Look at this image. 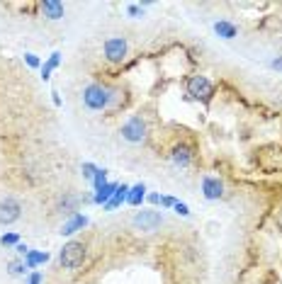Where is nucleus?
<instances>
[{"mask_svg": "<svg viewBox=\"0 0 282 284\" xmlns=\"http://www.w3.org/2000/svg\"><path fill=\"white\" fill-rule=\"evenodd\" d=\"M83 100H86V105L90 109H105L109 105V100H112V90L105 85H88L86 92H83Z\"/></svg>", "mask_w": 282, "mask_h": 284, "instance_id": "obj_1", "label": "nucleus"}, {"mask_svg": "<svg viewBox=\"0 0 282 284\" xmlns=\"http://www.w3.org/2000/svg\"><path fill=\"white\" fill-rule=\"evenodd\" d=\"M59 260H61V265H64L66 270H76V267H80L83 260H86V248H83V243H76V240L66 243Z\"/></svg>", "mask_w": 282, "mask_h": 284, "instance_id": "obj_2", "label": "nucleus"}, {"mask_svg": "<svg viewBox=\"0 0 282 284\" xmlns=\"http://www.w3.org/2000/svg\"><path fill=\"white\" fill-rule=\"evenodd\" d=\"M187 92H190L195 100L207 102V100L214 95V87H212V83H209L205 76H192L190 80H187Z\"/></svg>", "mask_w": 282, "mask_h": 284, "instance_id": "obj_3", "label": "nucleus"}, {"mask_svg": "<svg viewBox=\"0 0 282 284\" xmlns=\"http://www.w3.org/2000/svg\"><path fill=\"white\" fill-rule=\"evenodd\" d=\"M122 136L129 143H139L146 139V124L139 119V117H131L124 127H122Z\"/></svg>", "mask_w": 282, "mask_h": 284, "instance_id": "obj_4", "label": "nucleus"}, {"mask_svg": "<svg viewBox=\"0 0 282 284\" xmlns=\"http://www.w3.org/2000/svg\"><path fill=\"white\" fill-rule=\"evenodd\" d=\"M161 224H163V216L158 211H139V214L134 216V226L141 231H146V233H153Z\"/></svg>", "mask_w": 282, "mask_h": 284, "instance_id": "obj_5", "label": "nucleus"}, {"mask_svg": "<svg viewBox=\"0 0 282 284\" xmlns=\"http://www.w3.org/2000/svg\"><path fill=\"white\" fill-rule=\"evenodd\" d=\"M105 56L112 64H120L122 58L127 56V42L124 39H107L105 42Z\"/></svg>", "mask_w": 282, "mask_h": 284, "instance_id": "obj_6", "label": "nucleus"}, {"mask_svg": "<svg viewBox=\"0 0 282 284\" xmlns=\"http://www.w3.org/2000/svg\"><path fill=\"white\" fill-rule=\"evenodd\" d=\"M20 211H22V207L15 202V199L0 202V224L8 226V224H12V221H17V218H20Z\"/></svg>", "mask_w": 282, "mask_h": 284, "instance_id": "obj_7", "label": "nucleus"}, {"mask_svg": "<svg viewBox=\"0 0 282 284\" xmlns=\"http://www.w3.org/2000/svg\"><path fill=\"white\" fill-rule=\"evenodd\" d=\"M202 192H205L207 199H219V197L224 195V185L219 182L217 177H209L207 175L205 180H202Z\"/></svg>", "mask_w": 282, "mask_h": 284, "instance_id": "obj_8", "label": "nucleus"}, {"mask_svg": "<svg viewBox=\"0 0 282 284\" xmlns=\"http://www.w3.org/2000/svg\"><path fill=\"white\" fill-rule=\"evenodd\" d=\"M42 12L49 20H61L64 17V3H59V0H44Z\"/></svg>", "mask_w": 282, "mask_h": 284, "instance_id": "obj_9", "label": "nucleus"}, {"mask_svg": "<svg viewBox=\"0 0 282 284\" xmlns=\"http://www.w3.org/2000/svg\"><path fill=\"white\" fill-rule=\"evenodd\" d=\"M86 224H88V218H86V216H80V214H73V216H71V221H66V224H64L61 233H64V236H71V233H76L78 229H83Z\"/></svg>", "mask_w": 282, "mask_h": 284, "instance_id": "obj_10", "label": "nucleus"}, {"mask_svg": "<svg viewBox=\"0 0 282 284\" xmlns=\"http://www.w3.org/2000/svg\"><path fill=\"white\" fill-rule=\"evenodd\" d=\"M117 187H120V185H115V182H107V185H105V187H100L98 192H95V202H98V204H102V207H105V204H107L109 199H112V195L117 192Z\"/></svg>", "mask_w": 282, "mask_h": 284, "instance_id": "obj_11", "label": "nucleus"}, {"mask_svg": "<svg viewBox=\"0 0 282 284\" xmlns=\"http://www.w3.org/2000/svg\"><path fill=\"white\" fill-rule=\"evenodd\" d=\"M190 158H192V155H190V148H187V146H175V151H173V163L175 165H190Z\"/></svg>", "mask_w": 282, "mask_h": 284, "instance_id": "obj_12", "label": "nucleus"}, {"mask_svg": "<svg viewBox=\"0 0 282 284\" xmlns=\"http://www.w3.org/2000/svg\"><path fill=\"white\" fill-rule=\"evenodd\" d=\"M127 192H129V187H127V185L117 187V192H115V195H112V199H109L107 204H105V209H107V211H112L115 207H120L122 202L127 199Z\"/></svg>", "mask_w": 282, "mask_h": 284, "instance_id": "obj_13", "label": "nucleus"}, {"mask_svg": "<svg viewBox=\"0 0 282 284\" xmlns=\"http://www.w3.org/2000/svg\"><path fill=\"white\" fill-rule=\"evenodd\" d=\"M144 195H146V187H144V185H134L129 190V195H127V202H129L131 207H139L141 199H144Z\"/></svg>", "mask_w": 282, "mask_h": 284, "instance_id": "obj_14", "label": "nucleus"}, {"mask_svg": "<svg viewBox=\"0 0 282 284\" xmlns=\"http://www.w3.org/2000/svg\"><path fill=\"white\" fill-rule=\"evenodd\" d=\"M214 32H217L219 37H224V39H234V37H236V27H234L231 22H217V24H214Z\"/></svg>", "mask_w": 282, "mask_h": 284, "instance_id": "obj_15", "label": "nucleus"}, {"mask_svg": "<svg viewBox=\"0 0 282 284\" xmlns=\"http://www.w3.org/2000/svg\"><path fill=\"white\" fill-rule=\"evenodd\" d=\"M49 260V253H27V262H24V265H27V267H37V265H42V262H46Z\"/></svg>", "mask_w": 282, "mask_h": 284, "instance_id": "obj_16", "label": "nucleus"}, {"mask_svg": "<svg viewBox=\"0 0 282 284\" xmlns=\"http://www.w3.org/2000/svg\"><path fill=\"white\" fill-rule=\"evenodd\" d=\"M59 61H61V54H51V58L44 64V68H42V78H44V80H49V76H51V71L59 66Z\"/></svg>", "mask_w": 282, "mask_h": 284, "instance_id": "obj_17", "label": "nucleus"}, {"mask_svg": "<svg viewBox=\"0 0 282 284\" xmlns=\"http://www.w3.org/2000/svg\"><path fill=\"white\" fill-rule=\"evenodd\" d=\"M76 207H78V197L66 195V199L61 202V209H64L66 214H73V211H76Z\"/></svg>", "mask_w": 282, "mask_h": 284, "instance_id": "obj_18", "label": "nucleus"}, {"mask_svg": "<svg viewBox=\"0 0 282 284\" xmlns=\"http://www.w3.org/2000/svg\"><path fill=\"white\" fill-rule=\"evenodd\" d=\"M105 180H107V173H105V170H98V173H95V177H93V182H95V190H100V187L107 185Z\"/></svg>", "mask_w": 282, "mask_h": 284, "instance_id": "obj_19", "label": "nucleus"}, {"mask_svg": "<svg viewBox=\"0 0 282 284\" xmlns=\"http://www.w3.org/2000/svg\"><path fill=\"white\" fill-rule=\"evenodd\" d=\"M95 173H98V168H95L93 163H83V175H86L88 180H93V177H95Z\"/></svg>", "mask_w": 282, "mask_h": 284, "instance_id": "obj_20", "label": "nucleus"}, {"mask_svg": "<svg viewBox=\"0 0 282 284\" xmlns=\"http://www.w3.org/2000/svg\"><path fill=\"white\" fill-rule=\"evenodd\" d=\"M24 267H27V265H24V262H10V272L12 274H24Z\"/></svg>", "mask_w": 282, "mask_h": 284, "instance_id": "obj_21", "label": "nucleus"}, {"mask_svg": "<svg viewBox=\"0 0 282 284\" xmlns=\"http://www.w3.org/2000/svg\"><path fill=\"white\" fill-rule=\"evenodd\" d=\"M0 243H3V245H17V236H15V233H8V236L0 238Z\"/></svg>", "mask_w": 282, "mask_h": 284, "instance_id": "obj_22", "label": "nucleus"}, {"mask_svg": "<svg viewBox=\"0 0 282 284\" xmlns=\"http://www.w3.org/2000/svg\"><path fill=\"white\" fill-rule=\"evenodd\" d=\"M24 61H27L30 68H37V66H39V58H37L34 54H24Z\"/></svg>", "mask_w": 282, "mask_h": 284, "instance_id": "obj_23", "label": "nucleus"}, {"mask_svg": "<svg viewBox=\"0 0 282 284\" xmlns=\"http://www.w3.org/2000/svg\"><path fill=\"white\" fill-rule=\"evenodd\" d=\"M175 211H178L180 216H190V209L185 207V204H180V202H175Z\"/></svg>", "mask_w": 282, "mask_h": 284, "instance_id": "obj_24", "label": "nucleus"}, {"mask_svg": "<svg viewBox=\"0 0 282 284\" xmlns=\"http://www.w3.org/2000/svg\"><path fill=\"white\" fill-rule=\"evenodd\" d=\"M127 12H129L131 17H141V8H139V5H129V8H127Z\"/></svg>", "mask_w": 282, "mask_h": 284, "instance_id": "obj_25", "label": "nucleus"}, {"mask_svg": "<svg viewBox=\"0 0 282 284\" xmlns=\"http://www.w3.org/2000/svg\"><path fill=\"white\" fill-rule=\"evenodd\" d=\"M161 204L163 207H175V199L173 197H161Z\"/></svg>", "mask_w": 282, "mask_h": 284, "instance_id": "obj_26", "label": "nucleus"}, {"mask_svg": "<svg viewBox=\"0 0 282 284\" xmlns=\"http://www.w3.org/2000/svg\"><path fill=\"white\" fill-rule=\"evenodd\" d=\"M39 282H42V274H39V272H34L32 277H30V282H27V284H39Z\"/></svg>", "mask_w": 282, "mask_h": 284, "instance_id": "obj_27", "label": "nucleus"}, {"mask_svg": "<svg viewBox=\"0 0 282 284\" xmlns=\"http://www.w3.org/2000/svg\"><path fill=\"white\" fill-rule=\"evenodd\" d=\"M272 68H282V58H277V61H272Z\"/></svg>", "mask_w": 282, "mask_h": 284, "instance_id": "obj_28", "label": "nucleus"}]
</instances>
